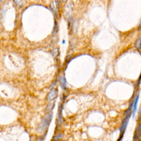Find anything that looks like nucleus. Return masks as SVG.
Here are the masks:
<instances>
[{
    "mask_svg": "<svg viewBox=\"0 0 141 141\" xmlns=\"http://www.w3.org/2000/svg\"><path fill=\"white\" fill-rule=\"evenodd\" d=\"M53 114L52 112L48 113L44 117L40 125V128L43 131H44L47 130V128L49 127L50 123L52 119H53Z\"/></svg>",
    "mask_w": 141,
    "mask_h": 141,
    "instance_id": "1",
    "label": "nucleus"
},
{
    "mask_svg": "<svg viewBox=\"0 0 141 141\" xmlns=\"http://www.w3.org/2000/svg\"><path fill=\"white\" fill-rule=\"evenodd\" d=\"M131 115V114H128V115L124 116L125 117H124L123 120H122L121 126L120 128V135H123L124 133H125L126 128H127L128 121H129Z\"/></svg>",
    "mask_w": 141,
    "mask_h": 141,
    "instance_id": "2",
    "label": "nucleus"
},
{
    "mask_svg": "<svg viewBox=\"0 0 141 141\" xmlns=\"http://www.w3.org/2000/svg\"><path fill=\"white\" fill-rule=\"evenodd\" d=\"M58 95V90L57 89H53L49 93L47 96V100L49 101H53L57 98Z\"/></svg>",
    "mask_w": 141,
    "mask_h": 141,
    "instance_id": "3",
    "label": "nucleus"
},
{
    "mask_svg": "<svg viewBox=\"0 0 141 141\" xmlns=\"http://www.w3.org/2000/svg\"><path fill=\"white\" fill-rule=\"evenodd\" d=\"M141 137V123L136 128L134 133L133 141H138Z\"/></svg>",
    "mask_w": 141,
    "mask_h": 141,
    "instance_id": "4",
    "label": "nucleus"
},
{
    "mask_svg": "<svg viewBox=\"0 0 141 141\" xmlns=\"http://www.w3.org/2000/svg\"><path fill=\"white\" fill-rule=\"evenodd\" d=\"M139 98H140V95L139 94L137 95V97L135 98H134V103L133 105V109H132V117L133 118H134V116H135V114L137 111V105H138V103L139 101Z\"/></svg>",
    "mask_w": 141,
    "mask_h": 141,
    "instance_id": "5",
    "label": "nucleus"
},
{
    "mask_svg": "<svg viewBox=\"0 0 141 141\" xmlns=\"http://www.w3.org/2000/svg\"><path fill=\"white\" fill-rule=\"evenodd\" d=\"M62 106L61 105L59 106V113H58V119L57 122L58 124H61L63 122V119L62 115Z\"/></svg>",
    "mask_w": 141,
    "mask_h": 141,
    "instance_id": "6",
    "label": "nucleus"
},
{
    "mask_svg": "<svg viewBox=\"0 0 141 141\" xmlns=\"http://www.w3.org/2000/svg\"><path fill=\"white\" fill-rule=\"evenodd\" d=\"M60 84H61L62 88L63 89H66L67 82H66V78H65V77H60Z\"/></svg>",
    "mask_w": 141,
    "mask_h": 141,
    "instance_id": "7",
    "label": "nucleus"
},
{
    "mask_svg": "<svg viewBox=\"0 0 141 141\" xmlns=\"http://www.w3.org/2000/svg\"><path fill=\"white\" fill-rule=\"evenodd\" d=\"M13 2L18 7H21L24 5L26 0H13Z\"/></svg>",
    "mask_w": 141,
    "mask_h": 141,
    "instance_id": "8",
    "label": "nucleus"
},
{
    "mask_svg": "<svg viewBox=\"0 0 141 141\" xmlns=\"http://www.w3.org/2000/svg\"><path fill=\"white\" fill-rule=\"evenodd\" d=\"M135 47L138 50H141V38H140L137 40L135 43Z\"/></svg>",
    "mask_w": 141,
    "mask_h": 141,
    "instance_id": "9",
    "label": "nucleus"
},
{
    "mask_svg": "<svg viewBox=\"0 0 141 141\" xmlns=\"http://www.w3.org/2000/svg\"><path fill=\"white\" fill-rule=\"evenodd\" d=\"M63 135L62 133L57 134L56 135H55L53 138V141H58L60 140H61L63 138Z\"/></svg>",
    "mask_w": 141,
    "mask_h": 141,
    "instance_id": "10",
    "label": "nucleus"
},
{
    "mask_svg": "<svg viewBox=\"0 0 141 141\" xmlns=\"http://www.w3.org/2000/svg\"><path fill=\"white\" fill-rule=\"evenodd\" d=\"M50 7L51 8V10L53 11V12L54 13L56 17H57V9H56L54 5H53V3H52L50 5Z\"/></svg>",
    "mask_w": 141,
    "mask_h": 141,
    "instance_id": "11",
    "label": "nucleus"
},
{
    "mask_svg": "<svg viewBox=\"0 0 141 141\" xmlns=\"http://www.w3.org/2000/svg\"><path fill=\"white\" fill-rule=\"evenodd\" d=\"M55 106V103H52L51 104H50L48 107H47L46 109V111L48 112V113H50V112H51V110L53 109V107Z\"/></svg>",
    "mask_w": 141,
    "mask_h": 141,
    "instance_id": "12",
    "label": "nucleus"
},
{
    "mask_svg": "<svg viewBox=\"0 0 141 141\" xmlns=\"http://www.w3.org/2000/svg\"><path fill=\"white\" fill-rule=\"evenodd\" d=\"M59 50L58 49H55L52 51V54L54 57H57L59 55Z\"/></svg>",
    "mask_w": 141,
    "mask_h": 141,
    "instance_id": "13",
    "label": "nucleus"
},
{
    "mask_svg": "<svg viewBox=\"0 0 141 141\" xmlns=\"http://www.w3.org/2000/svg\"><path fill=\"white\" fill-rule=\"evenodd\" d=\"M57 32H58V24H57V23L56 22H55L54 28H53V35H55L56 34Z\"/></svg>",
    "mask_w": 141,
    "mask_h": 141,
    "instance_id": "14",
    "label": "nucleus"
},
{
    "mask_svg": "<svg viewBox=\"0 0 141 141\" xmlns=\"http://www.w3.org/2000/svg\"><path fill=\"white\" fill-rule=\"evenodd\" d=\"M55 3H56V6L57 9L59 10L60 8V0H55Z\"/></svg>",
    "mask_w": 141,
    "mask_h": 141,
    "instance_id": "15",
    "label": "nucleus"
},
{
    "mask_svg": "<svg viewBox=\"0 0 141 141\" xmlns=\"http://www.w3.org/2000/svg\"><path fill=\"white\" fill-rule=\"evenodd\" d=\"M123 135H120V138H119V140H117V141H122V138H123Z\"/></svg>",
    "mask_w": 141,
    "mask_h": 141,
    "instance_id": "16",
    "label": "nucleus"
},
{
    "mask_svg": "<svg viewBox=\"0 0 141 141\" xmlns=\"http://www.w3.org/2000/svg\"><path fill=\"white\" fill-rule=\"evenodd\" d=\"M61 1L62 2H66L67 0H61Z\"/></svg>",
    "mask_w": 141,
    "mask_h": 141,
    "instance_id": "17",
    "label": "nucleus"
},
{
    "mask_svg": "<svg viewBox=\"0 0 141 141\" xmlns=\"http://www.w3.org/2000/svg\"><path fill=\"white\" fill-rule=\"evenodd\" d=\"M140 26H141V24H140Z\"/></svg>",
    "mask_w": 141,
    "mask_h": 141,
    "instance_id": "18",
    "label": "nucleus"
},
{
    "mask_svg": "<svg viewBox=\"0 0 141 141\" xmlns=\"http://www.w3.org/2000/svg\"><path fill=\"white\" fill-rule=\"evenodd\" d=\"M2 1V0H0V2H1Z\"/></svg>",
    "mask_w": 141,
    "mask_h": 141,
    "instance_id": "19",
    "label": "nucleus"
},
{
    "mask_svg": "<svg viewBox=\"0 0 141 141\" xmlns=\"http://www.w3.org/2000/svg\"><path fill=\"white\" fill-rule=\"evenodd\" d=\"M140 113H141V112H140Z\"/></svg>",
    "mask_w": 141,
    "mask_h": 141,
    "instance_id": "20",
    "label": "nucleus"
}]
</instances>
